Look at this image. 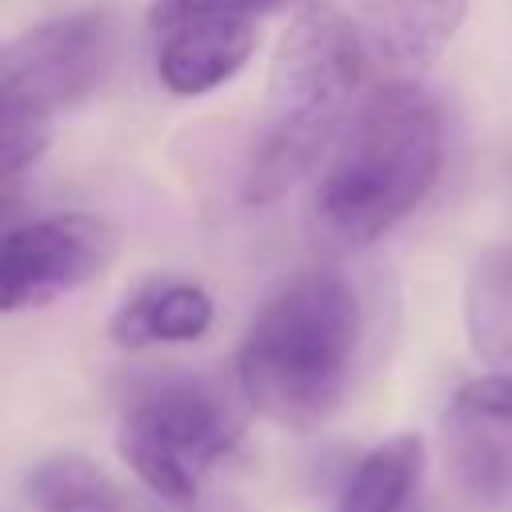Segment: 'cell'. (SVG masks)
Wrapping results in <instances>:
<instances>
[{"instance_id":"cell-13","label":"cell","mask_w":512,"mask_h":512,"mask_svg":"<svg viewBox=\"0 0 512 512\" xmlns=\"http://www.w3.org/2000/svg\"><path fill=\"white\" fill-rule=\"evenodd\" d=\"M24 496L36 512H124V492L92 456L52 452L24 472Z\"/></svg>"},{"instance_id":"cell-2","label":"cell","mask_w":512,"mask_h":512,"mask_svg":"<svg viewBox=\"0 0 512 512\" xmlns=\"http://www.w3.org/2000/svg\"><path fill=\"white\" fill-rule=\"evenodd\" d=\"M364 304L332 268L288 280L248 324L236 348V384L252 412L288 432L324 424L356 368Z\"/></svg>"},{"instance_id":"cell-1","label":"cell","mask_w":512,"mask_h":512,"mask_svg":"<svg viewBox=\"0 0 512 512\" xmlns=\"http://www.w3.org/2000/svg\"><path fill=\"white\" fill-rule=\"evenodd\" d=\"M440 164V104L416 80H380L324 156L308 208L316 240L332 252H352L388 236L436 188Z\"/></svg>"},{"instance_id":"cell-3","label":"cell","mask_w":512,"mask_h":512,"mask_svg":"<svg viewBox=\"0 0 512 512\" xmlns=\"http://www.w3.org/2000/svg\"><path fill=\"white\" fill-rule=\"evenodd\" d=\"M368 48L360 28L328 0H304L268 64L260 124L244 168V200L272 204L300 184L352 116Z\"/></svg>"},{"instance_id":"cell-10","label":"cell","mask_w":512,"mask_h":512,"mask_svg":"<svg viewBox=\"0 0 512 512\" xmlns=\"http://www.w3.org/2000/svg\"><path fill=\"white\" fill-rule=\"evenodd\" d=\"M444 456L460 492L480 508L512 500V428L452 404L444 416Z\"/></svg>"},{"instance_id":"cell-12","label":"cell","mask_w":512,"mask_h":512,"mask_svg":"<svg viewBox=\"0 0 512 512\" xmlns=\"http://www.w3.org/2000/svg\"><path fill=\"white\" fill-rule=\"evenodd\" d=\"M424 476V440L416 432H396L360 456L348 476L336 512H408Z\"/></svg>"},{"instance_id":"cell-7","label":"cell","mask_w":512,"mask_h":512,"mask_svg":"<svg viewBox=\"0 0 512 512\" xmlns=\"http://www.w3.org/2000/svg\"><path fill=\"white\" fill-rule=\"evenodd\" d=\"M260 24L220 12L172 8L152 0L148 8V44L156 80L176 96H204L228 84L256 52Z\"/></svg>"},{"instance_id":"cell-4","label":"cell","mask_w":512,"mask_h":512,"mask_svg":"<svg viewBox=\"0 0 512 512\" xmlns=\"http://www.w3.org/2000/svg\"><path fill=\"white\" fill-rule=\"evenodd\" d=\"M120 52L116 20L100 8L40 20L0 56V176L8 192L48 152L56 116L84 104Z\"/></svg>"},{"instance_id":"cell-5","label":"cell","mask_w":512,"mask_h":512,"mask_svg":"<svg viewBox=\"0 0 512 512\" xmlns=\"http://www.w3.org/2000/svg\"><path fill=\"white\" fill-rule=\"evenodd\" d=\"M244 420L208 380L176 376L140 388L116 424V452L144 488L172 504L200 500L208 476L240 448Z\"/></svg>"},{"instance_id":"cell-14","label":"cell","mask_w":512,"mask_h":512,"mask_svg":"<svg viewBox=\"0 0 512 512\" xmlns=\"http://www.w3.org/2000/svg\"><path fill=\"white\" fill-rule=\"evenodd\" d=\"M456 408L476 412L484 420H496L504 428H512V372H480L472 380H464L452 396Z\"/></svg>"},{"instance_id":"cell-9","label":"cell","mask_w":512,"mask_h":512,"mask_svg":"<svg viewBox=\"0 0 512 512\" xmlns=\"http://www.w3.org/2000/svg\"><path fill=\"white\" fill-rule=\"evenodd\" d=\"M212 296L196 280H148L108 320V336L120 348L192 344L212 328Z\"/></svg>"},{"instance_id":"cell-8","label":"cell","mask_w":512,"mask_h":512,"mask_svg":"<svg viewBox=\"0 0 512 512\" xmlns=\"http://www.w3.org/2000/svg\"><path fill=\"white\" fill-rule=\"evenodd\" d=\"M468 16V0H368L364 48L392 76L416 80L428 72Z\"/></svg>"},{"instance_id":"cell-6","label":"cell","mask_w":512,"mask_h":512,"mask_svg":"<svg viewBox=\"0 0 512 512\" xmlns=\"http://www.w3.org/2000/svg\"><path fill=\"white\" fill-rule=\"evenodd\" d=\"M116 228L88 212L36 216L4 236L0 304L4 312L44 308L96 280L116 256Z\"/></svg>"},{"instance_id":"cell-15","label":"cell","mask_w":512,"mask_h":512,"mask_svg":"<svg viewBox=\"0 0 512 512\" xmlns=\"http://www.w3.org/2000/svg\"><path fill=\"white\" fill-rule=\"evenodd\" d=\"M176 8H196V12H220V16H236V20H264L268 12L292 4V0H164Z\"/></svg>"},{"instance_id":"cell-11","label":"cell","mask_w":512,"mask_h":512,"mask_svg":"<svg viewBox=\"0 0 512 512\" xmlns=\"http://www.w3.org/2000/svg\"><path fill=\"white\" fill-rule=\"evenodd\" d=\"M464 332L488 372H512V240L472 260L464 280Z\"/></svg>"}]
</instances>
